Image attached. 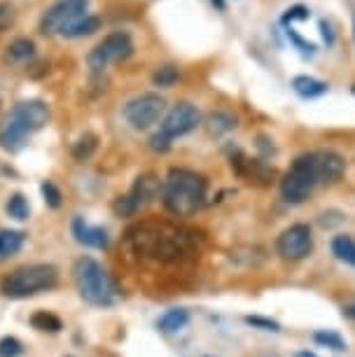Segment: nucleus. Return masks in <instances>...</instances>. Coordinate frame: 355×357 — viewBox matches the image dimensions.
<instances>
[{"instance_id":"obj_1","label":"nucleus","mask_w":355,"mask_h":357,"mask_svg":"<svg viewBox=\"0 0 355 357\" xmlns=\"http://www.w3.org/2000/svg\"><path fill=\"white\" fill-rule=\"evenodd\" d=\"M344 168L346 161L337 152H306L292 161L290 171L280 180V194L287 204H304L318 185L339 180Z\"/></svg>"},{"instance_id":"obj_2","label":"nucleus","mask_w":355,"mask_h":357,"mask_svg":"<svg viewBox=\"0 0 355 357\" xmlns=\"http://www.w3.org/2000/svg\"><path fill=\"white\" fill-rule=\"evenodd\" d=\"M209 180L190 168H171L162 183L164 208L176 218H190L206 204Z\"/></svg>"},{"instance_id":"obj_3","label":"nucleus","mask_w":355,"mask_h":357,"mask_svg":"<svg viewBox=\"0 0 355 357\" xmlns=\"http://www.w3.org/2000/svg\"><path fill=\"white\" fill-rule=\"evenodd\" d=\"M50 122V105L45 100L31 98L17 103L8 112L0 126V147L5 152H19L26 145V138L31 133L45 129Z\"/></svg>"},{"instance_id":"obj_4","label":"nucleus","mask_w":355,"mask_h":357,"mask_svg":"<svg viewBox=\"0 0 355 357\" xmlns=\"http://www.w3.org/2000/svg\"><path fill=\"white\" fill-rule=\"evenodd\" d=\"M129 243L136 248V252L162 261H176L192 250L190 238L183 231L166 225L138 227L136 231L129 234Z\"/></svg>"},{"instance_id":"obj_5","label":"nucleus","mask_w":355,"mask_h":357,"mask_svg":"<svg viewBox=\"0 0 355 357\" xmlns=\"http://www.w3.org/2000/svg\"><path fill=\"white\" fill-rule=\"evenodd\" d=\"M73 280L80 296L91 306H112L117 301V285L105 266L93 257H80L73 266Z\"/></svg>"},{"instance_id":"obj_6","label":"nucleus","mask_w":355,"mask_h":357,"mask_svg":"<svg viewBox=\"0 0 355 357\" xmlns=\"http://www.w3.org/2000/svg\"><path fill=\"white\" fill-rule=\"evenodd\" d=\"M59 271L52 264L19 266L0 280V292L8 299H29L40 292L56 287Z\"/></svg>"},{"instance_id":"obj_7","label":"nucleus","mask_w":355,"mask_h":357,"mask_svg":"<svg viewBox=\"0 0 355 357\" xmlns=\"http://www.w3.org/2000/svg\"><path fill=\"white\" fill-rule=\"evenodd\" d=\"M136 45L129 31H112L86 54V63L93 73H103L112 63H122L131 56Z\"/></svg>"},{"instance_id":"obj_8","label":"nucleus","mask_w":355,"mask_h":357,"mask_svg":"<svg viewBox=\"0 0 355 357\" xmlns=\"http://www.w3.org/2000/svg\"><path fill=\"white\" fill-rule=\"evenodd\" d=\"M164 112H166L164 96H159L157 91H145L124 105L122 117L133 131H147L164 117Z\"/></svg>"},{"instance_id":"obj_9","label":"nucleus","mask_w":355,"mask_h":357,"mask_svg":"<svg viewBox=\"0 0 355 357\" xmlns=\"http://www.w3.org/2000/svg\"><path fill=\"white\" fill-rule=\"evenodd\" d=\"M159 194H162V183L157 180V175L145 173V175H140V178H136V183H133L129 194H124V197H119L115 201V213L124 215V218H131V215H136L143 206L152 204Z\"/></svg>"},{"instance_id":"obj_10","label":"nucleus","mask_w":355,"mask_h":357,"mask_svg":"<svg viewBox=\"0 0 355 357\" xmlns=\"http://www.w3.org/2000/svg\"><path fill=\"white\" fill-rule=\"evenodd\" d=\"M199 124H201V112L192 103L183 100V103H176L169 112L164 114L162 126H159V133L173 143L176 138H183V136H187V133H192Z\"/></svg>"},{"instance_id":"obj_11","label":"nucleus","mask_w":355,"mask_h":357,"mask_svg":"<svg viewBox=\"0 0 355 357\" xmlns=\"http://www.w3.org/2000/svg\"><path fill=\"white\" fill-rule=\"evenodd\" d=\"M89 0H56L40 19V33L43 36H59L70 22L82 17Z\"/></svg>"},{"instance_id":"obj_12","label":"nucleus","mask_w":355,"mask_h":357,"mask_svg":"<svg viewBox=\"0 0 355 357\" xmlns=\"http://www.w3.org/2000/svg\"><path fill=\"white\" fill-rule=\"evenodd\" d=\"M278 255L285 261H299L304 257H309L313 252V236L311 229L306 225H292L287 227L283 234L278 236V243H276Z\"/></svg>"},{"instance_id":"obj_13","label":"nucleus","mask_w":355,"mask_h":357,"mask_svg":"<svg viewBox=\"0 0 355 357\" xmlns=\"http://www.w3.org/2000/svg\"><path fill=\"white\" fill-rule=\"evenodd\" d=\"M232 168L241 175V178H246L248 183H269L273 175H276V171H273L271 166H266L264 161L248 159L241 152H236V157L232 154Z\"/></svg>"},{"instance_id":"obj_14","label":"nucleus","mask_w":355,"mask_h":357,"mask_svg":"<svg viewBox=\"0 0 355 357\" xmlns=\"http://www.w3.org/2000/svg\"><path fill=\"white\" fill-rule=\"evenodd\" d=\"M73 236H75V241L80 245L96 248V250L108 248V231L100 227H91L89 222H84L82 218L73 220Z\"/></svg>"},{"instance_id":"obj_15","label":"nucleus","mask_w":355,"mask_h":357,"mask_svg":"<svg viewBox=\"0 0 355 357\" xmlns=\"http://www.w3.org/2000/svg\"><path fill=\"white\" fill-rule=\"evenodd\" d=\"M98 29H100V19L96 15H82V17H77L75 22H70L68 26H66L59 36L68 38V40H80V38L93 36Z\"/></svg>"},{"instance_id":"obj_16","label":"nucleus","mask_w":355,"mask_h":357,"mask_svg":"<svg viewBox=\"0 0 355 357\" xmlns=\"http://www.w3.org/2000/svg\"><path fill=\"white\" fill-rule=\"evenodd\" d=\"M292 89L294 93H297L299 98H306V100H311V98H318V96H323V93H327V82H323V79H318V77H311V75H297V77H292Z\"/></svg>"},{"instance_id":"obj_17","label":"nucleus","mask_w":355,"mask_h":357,"mask_svg":"<svg viewBox=\"0 0 355 357\" xmlns=\"http://www.w3.org/2000/svg\"><path fill=\"white\" fill-rule=\"evenodd\" d=\"M26 243V234L17 229H0V261L15 257Z\"/></svg>"},{"instance_id":"obj_18","label":"nucleus","mask_w":355,"mask_h":357,"mask_svg":"<svg viewBox=\"0 0 355 357\" xmlns=\"http://www.w3.org/2000/svg\"><path fill=\"white\" fill-rule=\"evenodd\" d=\"M36 54V43L31 38H15L5 50V61L8 63H22Z\"/></svg>"},{"instance_id":"obj_19","label":"nucleus","mask_w":355,"mask_h":357,"mask_svg":"<svg viewBox=\"0 0 355 357\" xmlns=\"http://www.w3.org/2000/svg\"><path fill=\"white\" fill-rule=\"evenodd\" d=\"M187 322H190V313H187L185 308H171V311H166L162 318L157 320V327H159V332H164V334H176L180 329H185Z\"/></svg>"},{"instance_id":"obj_20","label":"nucleus","mask_w":355,"mask_h":357,"mask_svg":"<svg viewBox=\"0 0 355 357\" xmlns=\"http://www.w3.org/2000/svg\"><path fill=\"white\" fill-rule=\"evenodd\" d=\"M332 252L339 261L355 266V238L353 236H337L332 241Z\"/></svg>"},{"instance_id":"obj_21","label":"nucleus","mask_w":355,"mask_h":357,"mask_svg":"<svg viewBox=\"0 0 355 357\" xmlns=\"http://www.w3.org/2000/svg\"><path fill=\"white\" fill-rule=\"evenodd\" d=\"M236 126V119L232 117L229 112H213L206 122V129H209L211 136H220V133H227Z\"/></svg>"},{"instance_id":"obj_22","label":"nucleus","mask_w":355,"mask_h":357,"mask_svg":"<svg viewBox=\"0 0 355 357\" xmlns=\"http://www.w3.org/2000/svg\"><path fill=\"white\" fill-rule=\"evenodd\" d=\"M96 147H98V138L93 136V133H84V136H80L75 143H73V157L77 161H86L96 152Z\"/></svg>"},{"instance_id":"obj_23","label":"nucleus","mask_w":355,"mask_h":357,"mask_svg":"<svg viewBox=\"0 0 355 357\" xmlns=\"http://www.w3.org/2000/svg\"><path fill=\"white\" fill-rule=\"evenodd\" d=\"M31 325L40 329V332H50V334H56L63 329V322L56 318V315L47 313V311H38L36 315L31 318Z\"/></svg>"},{"instance_id":"obj_24","label":"nucleus","mask_w":355,"mask_h":357,"mask_svg":"<svg viewBox=\"0 0 355 357\" xmlns=\"http://www.w3.org/2000/svg\"><path fill=\"white\" fill-rule=\"evenodd\" d=\"M5 211H8L10 218L22 222V220H29L31 208H29V201H26L24 194H12L8 199V204H5Z\"/></svg>"},{"instance_id":"obj_25","label":"nucleus","mask_w":355,"mask_h":357,"mask_svg":"<svg viewBox=\"0 0 355 357\" xmlns=\"http://www.w3.org/2000/svg\"><path fill=\"white\" fill-rule=\"evenodd\" d=\"M178 79H180V70L176 68V66H162V68L152 75V82H155L157 86H164V89L173 86Z\"/></svg>"},{"instance_id":"obj_26","label":"nucleus","mask_w":355,"mask_h":357,"mask_svg":"<svg viewBox=\"0 0 355 357\" xmlns=\"http://www.w3.org/2000/svg\"><path fill=\"white\" fill-rule=\"evenodd\" d=\"M313 341L320 343V346H325V348H332V350H346L344 339H341L337 332H330V329L316 332V334H313Z\"/></svg>"},{"instance_id":"obj_27","label":"nucleus","mask_w":355,"mask_h":357,"mask_svg":"<svg viewBox=\"0 0 355 357\" xmlns=\"http://www.w3.org/2000/svg\"><path fill=\"white\" fill-rule=\"evenodd\" d=\"M285 36L290 38V43L301 52V56H313V54H316V45L309 43V40L301 38L299 33L292 29V26H285Z\"/></svg>"},{"instance_id":"obj_28","label":"nucleus","mask_w":355,"mask_h":357,"mask_svg":"<svg viewBox=\"0 0 355 357\" xmlns=\"http://www.w3.org/2000/svg\"><path fill=\"white\" fill-rule=\"evenodd\" d=\"M311 17V10L306 8V5H292V8L285 10L283 19H280V24L283 26H292V22H306V19Z\"/></svg>"},{"instance_id":"obj_29","label":"nucleus","mask_w":355,"mask_h":357,"mask_svg":"<svg viewBox=\"0 0 355 357\" xmlns=\"http://www.w3.org/2000/svg\"><path fill=\"white\" fill-rule=\"evenodd\" d=\"M22 353H24V346L15 336H3V339H0V357H19Z\"/></svg>"},{"instance_id":"obj_30","label":"nucleus","mask_w":355,"mask_h":357,"mask_svg":"<svg viewBox=\"0 0 355 357\" xmlns=\"http://www.w3.org/2000/svg\"><path fill=\"white\" fill-rule=\"evenodd\" d=\"M43 197H45V204L50 208H59L61 206V192L54 183H45L43 185Z\"/></svg>"},{"instance_id":"obj_31","label":"nucleus","mask_w":355,"mask_h":357,"mask_svg":"<svg viewBox=\"0 0 355 357\" xmlns=\"http://www.w3.org/2000/svg\"><path fill=\"white\" fill-rule=\"evenodd\" d=\"M15 22V8L10 3H0V31H5Z\"/></svg>"},{"instance_id":"obj_32","label":"nucleus","mask_w":355,"mask_h":357,"mask_svg":"<svg viewBox=\"0 0 355 357\" xmlns=\"http://www.w3.org/2000/svg\"><path fill=\"white\" fill-rule=\"evenodd\" d=\"M248 325H255V327H262V329H269V332H278V322L273 320H266V318H246Z\"/></svg>"},{"instance_id":"obj_33","label":"nucleus","mask_w":355,"mask_h":357,"mask_svg":"<svg viewBox=\"0 0 355 357\" xmlns=\"http://www.w3.org/2000/svg\"><path fill=\"white\" fill-rule=\"evenodd\" d=\"M320 36H323L327 47L334 45V31H332V24L327 22V19H323V22H320Z\"/></svg>"},{"instance_id":"obj_34","label":"nucleus","mask_w":355,"mask_h":357,"mask_svg":"<svg viewBox=\"0 0 355 357\" xmlns=\"http://www.w3.org/2000/svg\"><path fill=\"white\" fill-rule=\"evenodd\" d=\"M344 315H346V318H351V320L355 322V304L346 306V308H344Z\"/></svg>"},{"instance_id":"obj_35","label":"nucleus","mask_w":355,"mask_h":357,"mask_svg":"<svg viewBox=\"0 0 355 357\" xmlns=\"http://www.w3.org/2000/svg\"><path fill=\"white\" fill-rule=\"evenodd\" d=\"M211 3H213V8H218L220 12H225V8H227L225 0H211Z\"/></svg>"},{"instance_id":"obj_36","label":"nucleus","mask_w":355,"mask_h":357,"mask_svg":"<svg viewBox=\"0 0 355 357\" xmlns=\"http://www.w3.org/2000/svg\"><path fill=\"white\" fill-rule=\"evenodd\" d=\"M294 357H316V355H313V353H309V350H301V353H297V355H294Z\"/></svg>"},{"instance_id":"obj_37","label":"nucleus","mask_w":355,"mask_h":357,"mask_svg":"<svg viewBox=\"0 0 355 357\" xmlns=\"http://www.w3.org/2000/svg\"><path fill=\"white\" fill-rule=\"evenodd\" d=\"M353 36H355V19H353Z\"/></svg>"},{"instance_id":"obj_38","label":"nucleus","mask_w":355,"mask_h":357,"mask_svg":"<svg viewBox=\"0 0 355 357\" xmlns=\"http://www.w3.org/2000/svg\"><path fill=\"white\" fill-rule=\"evenodd\" d=\"M353 93H355V86H353Z\"/></svg>"}]
</instances>
